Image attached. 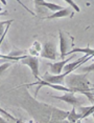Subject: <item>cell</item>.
<instances>
[{
    "label": "cell",
    "mask_w": 94,
    "mask_h": 123,
    "mask_svg": "<svg viewBox=\"0 0 94 123\" xmlns=\"http://www.w3.org/2000/svg\"><path fill=\"white\" fill-rule=\"evenodd\" d=\"M67 119H68V121L71 123H76L77 121L81 120V115L78 113H76V107H72L71 111L67 115Z\"/></svg>",
    "instance_id": "4fadbf2b"
},
{
    "label": "cell",
    "mask_w": 94,
    "mask_h": 123,
    "mask_svg": "<svg viewBox=\"0 0 94 123\" xmlns=\"http://www.w3.org/2000/svg\"><path fill=\"white\" fill-rule=\"evenodd\" d=\"M34 3L36 4V6L45 7V9L49 11H52L53 13L57 12V11H61L63 9V6H61V5L56 4L53 2H48V1H34Z\"/></svg>",
    "instance_id": "30bf717a"
},
{
    "label": "cell",
    "mask_w": 94,
    "mask_h": 123,
    "mask_svg": "<svg viewBox=\"0 0 94 123\" xmlns=\"http://www.w3.org/2000/svg\"><path fill=\"white\" fill-rule=\"evenodd\" d=\"M41 49H42V46H41V43L38 42V41H35L34 44L31 45V47L29 49V56H34V57H37V56L41 53Z\"/></svg>",
    "instance_id": "5bb4252c"
},
{
    "label": "cell",
    "mask_w": 94,
    "mask_h": 123,
    "mask_svg": "<svg viewBox=\"0 0 94 123\" xmlns=\"http://www.w3.org/2000/svg\"><path fill=\"white\" fill-rule=\"evenodd\" d=\"M0 113H1V114H3V115H5V116H7V117H9V118H10V119H12V120H13V121H15V122H17V123H22L21 121H19V120H17V119H15V118H14V117H13V116H10V114H7V113H6V111H4L3 110H1V107H0Z\"/></svg>",
    "instance_id": "ac0fdd59"
},
{
    "label": "cell",
    "mask_w": 94,
    "mask_h": 123,
    "mask_svg": "<svg viewBox=\"0 0 94 123\" xmlns=\"http://www.w3.org/2000/svg\"><path fill=\"white\" fill-rule=\"evenodd\" d=\"M13 21H14L13 19H12V20H6V21H0V38L3 36L6 25H7V24H12Z\"/></svg>",
    "instance_id": "9a60e30c"
},
{
    "label": "cell",
    "mask_w": 94,
    "mask_h": 123,
    "mask_svg": "<svg viewBox=\"0 0 94 123\" xmlns=\"http://www.w3.org/2000/svg\"><path fill=\"white\" fill-rule=\"evenodd\" d=\"M84 53L86 56H91L93 57V54H94V51L90 47H86V49H69V52L66 54V56L68 55H72V54H75V53Z\"/></svg>",
    "instance_id": "7c38bea8"
},
{
    "label": "cell",
    "mask_w": 94,
    "mask_h": 123,
    "mask_svg": "<svg viewBox=\"0 0 94 123\" xmlns=\"http://www.w3.org/2000/svg\"><path fill=\"white\" fill-rule=\"evenodd\" d=\"M40 56L42 58H46V59L57 60V49L56 44L52 42H46L42 46Z\"/></svg>",
    "instance_id": "277c9868"
},
{
    "label": "cell",
    "mask_w": 94,
    "mask_h": 123,
    "mask_svg": "<svg viewBox=\"0 0 94 123\" xmlns=\"http://www.w3.org/2000/svg\"><path fill=\"white\" fill-rule=\"evenodd\" d=\"M68 75L63 73V74H60V75H50V74H45L44 76L42 77L43 81L45 82H48V83H51V84H59V85H64V82H65V78L67 77Z\"/></svg>",
    "instance_id": "8992f818"
},
{
    "label": "cell",
    "mask_w": 94,
    "mask_h": 123,
    "mask_svg": "<svg viewBox=\"0 0 94 123\" xmlns=\"http://www.w3.org/2000/svg\"><path fill=\"white\" fill-rule=\"evenodd\" d=\"M65 84L68 88H70L74 94L78 93L83 94L89 99L91 103H93V89L90 87V82L87 79V75L81 74V75H71L65 78Z\"/></svg>",
    "instance_id": "6da1fadb"
},
{
    "label": "cell",
    "mask_w": 94,
    "mask_h": 123,
    "mask_svg": "<svg viewBox=\"0 0 94 123\" xmlns=\"http://www.w3.org/2000/svg\"><path fill=\"white\" fill-rule=\"evenodd\" d=\"M59 37H60V56L61 58H65L66 54L69 52V49L71 47L72 43L70 42V39L68 36L65 35V33H63L62 31L59 32Z\"/></svg>",
    "instance_id": "5b68a950"
},
{
    "label": "cell",
    "mask_w": 94,
    "mask_h": 123,
    "mask_svg": "<svg viewBox=\"0 0 94 123\" xmlns=\"http://www.w3.org/2000/svg\"><path fill=\"white\" fill-rule=\"evenodd\" d=\"M70 15H73V13L71 12V10L69 7H63L61 11H57V12L53 13L50 16H45L43 19H46V20H51V19H57V18H64V17H68Z\"/></svg>",
    "instance_id": "9c48e42d"
},
{
    "label": "cell",
    "mask_w": 94,
    "mask_h": 123,
    "mask_svg": "<svg viewBox=\"0 0 94 123\" xmlns=\"http://www.w3.org/2000/svg\"><path fill=\"white\" fill-rule=\"evenodd\" d=\"M10 65H12L10 62H5L3 64H1V65H0V76H1V75H3V73L6 71V69L9 68Z\"/></svg>",
    "instance_id": "2e32d148"
},
{
    "label": "cell",
    "mask_w": 94,
    "mask_h": 123,
    "mask_svg": "<svg viewBox=\"0 0 94 123\" xmlns=\"http://www.w3.org/2000/svg\"><path fill=\"white\" fill-rule=\"evenodd\" d=\"M20 62L24 65H27L31 71V74L34 76L35 79H37V81H39L41 79L40 76H39V58L38 57H34V56H27L25 55V57L22 60H20Z\"/></svg>",
    "instance_id": "7a4b0ae2"
},
{
    "label": "cell",
    "mask_w": 94,
    "mask_h": 123,
    "mask_svg": "<svg viewBox=\"0 0 94 123\" xmlns=\"http://www.w3.org/2000/svg\"><path fill=\"white\" fill-rule=\"evenodd\" d=\"M65 2H66V3H68V4H70L71 6H72L73 9L76 11V12H78V13L81 12V9H79V6H78V5H77V4L75 3V2H74V1H71V0H66Z\"/></svg>",
    "instance_id": "e0dca14e"
},
{
    "label": "cell",
    "mask_w": 94,
    "mask_h": 123,
    "mask_svg": "<svg viewBox=\"0 0 94 123\" xmlns=\"http://www.w3.org/2000/svg\"><path fill=\"white\" fill-rule=\"evenodd\" d=\"M10 26V24H7L6 27H5V31H4L3 36H2V37L0 38V46H1V44H2V42H3L5 36H6V33L9 32ZM24 57H25V55H24V56H15V55H12V54H10V55H3V54H0V59H7V60H12V61H20V60L23 59Z\"/></svg>",
    "instance_id": "ba28073f"
},
{
    "label": "cell",
    "mask_w": 94,
    "mask_h": 123,
    "mask_svg": "<svg viewBox=\"0 0 94 123\" xmlns=\"http://www.w3.org/2000/svg\"><path fill=\"white\" fill-rule=\"evenodd\" d=\"M2 11H3V9H2V7H1V6H0V13H1V12H2Z\"/></svg>",
    "instance_id": "d6986e66"
},
{
    "label": "cell",
    "mask_w": 94,
    "mask_h": 123,
    "mask_svg": "<svg viewBox=\"0 0 94 123\" xmlns=\"http://www.w3.org/2000/svg\"><path fill=\"white\" fill-rule=\"evenodd\" d=\"M54 99L61 100L64 101L68 104L72 105V107H78V106H83V104L85 103V100H83V98L81 97H76L74 93H65L63 96H51Z\"/></svg>",
    "instance_id": "3957f363"
},
{
    "label": "cell",
    "mask_w": 94,
    "mask_h": 123,
    "mask_svg": "<svg viewBox=\"0 0 94 123\" xmlns=\"http://www.w3.org/2000/svg\"><path fill=\"white\" fill-rule=\"evenodd\" d=\"M78 111H79V115H81V119H85L87 118V117L91 116V115H93V105H91L90 107H83V106H78Z\"/></svg>",
    "instance_id": "8fae6325"
},
{
    "label": "cell",
    "mask_w": 94,
    "mask_h": 123,
    "mask_svg": "<svg viewBox=\"0 0 94 123\" xmlns=\"http://www.w3.org/2000/svg\"><path fill=\"white\" fill-rule=\"evenodd\" d=\"M72 58H74V56H71V57H69V58L63 59L62 61H59V62L49 64L51 73H52L53 75H60V74H62V71H63V68H64V66H65L67 63L70 62V60L72 59Z\"/></svg>",
    "instance_id": "52a82bcc"
}]
</instances>
